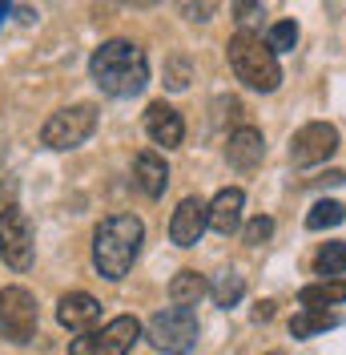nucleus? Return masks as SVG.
Listing matches in <instances>:
<instances>
[{
  "instance_id": "f257e3e1",
  "label": "nucleus",
  "mask_w": 346,
  "mask_h": 355,
  "mask_svg": "<svg viewBox=\"0 0 346 355\" xmlns=\"http://www.w3.org/2000/svg\"><path fill=\"white\" fill-rule=\"evenodd\" d=\"M89 73L109 97H137L149 85V61L133 41H105L89 57Z\"/></svg>"
},
{
  "instance_id": "f03ea898",
  "label": "nucleus",
  "mask_w": 346,
  "mask_h": 355,
  "mask_svg": "<svg viewBox=\"0 0 346 355\" xmlns=\"http://www.w3.org/2000/svg\"><path fill=\"white\" fill-rule=\"evenodd\" d=\"M141 243H145V226L137 214H109L93 234V263L109 283H117L133 270Z\"/></svg>"
},
{
  "instance_id": "7ed1b4c3",
  "label": "nucleus",
  "mask_w": 346,
  "mask_h": 355,
  "mask_svg": "<svg viewBox=\"0 0 346 355\" xmlns=\"http://www.w3.org/2000/svg\"><path fill=\"white\" fill-rule=\"evenodd\" d=\"M226 57H230V69H234V77H238L242 85L258 89V93H274V89L282 85L278 57H274L270 44L262 41V37H254V33H238V37H230Z\"/></svg>"
},
{
  "instance_id": "20e7f679",
  "label": "nucleus",
  "mask_w": 346,
  "mask_h": 355,
  "mask_svg": "<svg viewBox=\"0 0 346 355\" xmlns=\"http://www.w3.org/2000/svg\"><path fill=\"white\" fill-rule=\"evenodd\" d=\"M97 130V105H69V110H57L48 121H44L41 130V141L48 150H77V146H85L89 137Z\"/></svg>"
},
{
  "instance_id": "39448f33",
  "label": "nucleus",
  "mask_w": 346,
  "mask_h": 355,
  "mask_svg": "<svg viewBox=\"0 0 346 355\" xmlns=\"http://www.w3.org/2000/svg\"><path fill=\"white\" fill-rule=\"evenodd\" d=\"M141 339L137 315H117L101 331H85L69 343V355H129L133 343Z\"/></svg>"
},
{
  "instance_id": "423d86ee",
  "label": "nucleus",
  "mask_w": 346,
  "mask_h": 355,
  "mask_svg": "<svg viewBox=\"0 0 346 355\" xmlns=\"http://www.w3.org/2000/svg\"><path fill=\"white\" fill-rule=\"evenodd\" d=\"M37 327H41V315H37V299L24 287H4L0 291V335L8 343H33L37 339Z\"/></svg>"
},
{
  "instance_id": "0eeeda50",
  "label": "nucleus",
  "mask_w": 346,
  "mask_h": 355,
  "mask_svg": "<svg viewBox=\"0 0 346 355\" xmlns=\"http://www.w3.org/2000/svg\"><path fill=\"white\" fill-rule=\"evenodd\" d=\"M149 343L165 355H185L197 343V315L190 307H165L149 319Z\"/></svg>"
},
{
  "instance_id": "6e6552de",
  "label": "nucleus",
  "mask_w": 346,
  "mask_h": 355,
  "mask_svg": "<svg viewBox=\"0 0 346 355\" xmlns=\"http://www.w3.org/2000/svg\"><path fill=\"white\" fill-rule=\"evenodd\" d=\"M0 254L12 270L33 266V226L24 218L21 206H4L0 210Z\"/></svg>"
},
{
  "instance_id": "1a4fd4ad",
  "label": "nucleus",
  "mask_w": 346,
  "mask_h": 355,
  "mask_svg": "<svg viewBox=\"0 0 346 355\" xmlns=\"http://www.w3.org/2000/svg\"><path fill=\"white\" fill-rule=\"evenodd\" d=\"M338 150V130L334 125H326V121H310L302 130L294 133V141H290V162L306 170V166H318L326 157Z\"/></svg>"
},
{
  "instance_id": "9d476101",
  "label": "nucleus",
  "mask_w": 346,
  "mask_h": 355,
  "mask_svg": "<svg viewBox=\"0 0 346 355\" xmlns=\"http://www.w3.org/2000/svg\"><path fill=\"white\" fill-rule=\"evenodd\" d=\"M206 226H210V202L181 198V206L173 210V218H170V239L177 246H197L201 234H206Z\"/></svg>"
},
{
  "instance_id": "9b49d317",
  "label": "nucleus",
  "mask_w": 346,
  "mask_h": 355,
  "mask_svg": "<svg viewBox=\"0 0 346 355\" xmlns=\"http://www.w3.org/2000/svg\"><path fill=\"white\" fill-rule=\"evenodd\" d=\"M262 157H266V137H262V130L242 125V130H234L226 137V162H230L234 170L250 174V170L262 166Z\"/></svg>"
},
{
  "instance_id": "f8f14e48",
  "label": "nucleus",
  "mask_w": 346,
  "mask_h": 355,
  "mask_svg": "<svg viewBox=\"0 0 346 355\" xmlns=\"http://www.w3.org/2000/svg\"><path fill=\"white\" fill-rule=\"evenodd\" d=\"M57 319H61V327L85 335V331L97 327V319H101V303H97L93 295H85V291H69L65 299L57 303Z\"/></svg>"
},
{
  "instance_id": "ddd939ff",
  "label": "nucleus",
  "mask_w": 346,
  "mask_h": 355,
  "mask_svg": "<svg viewBox=\"0 0 346 355\" xmlns=\"http://www.w3.org/2000/svg\"><path fill=\"white\" fill-rule=\"evenodd\" d=\"M145 133H149L157 146H181V137H185V121H181V113L165 105V101H153L149 110H145Z\"/></svg>"
},
{
  "instance_id": "4468645a",
  "label": "nucleus",
  "mask_w": 346,
  "mask_h": 355,
  "mask_svg": "<svg viewBox=\"0 0 346 355\" xmlns=\"http://www.w3.org/2000/svg\"><path fill=\"white\" fill-rule=\"evenodd\" d=\"M133 182L141 186L145 198H161L165 186H170V166H165V157L153 154V150H141L137 162H133Z\"/></svg>"
},
{
  "instance_id": "2eb2a0df",
  "label": "nucleus",
  "mask_w": 346,
  "mask_h": 355,
  "mask_svg": "<svg viewBox=\"0 0 346 355\" xmlns=\"http://www.w3.org/2000/svg\"><path fill=\"white\" fill-rule=\"evenodd\" d=\"M242 210H246V194L234 190V186H226V190L210 202V230H217V234L230 239L242 226Z\"/></svg>"
},
{
  "instance_id": "dca6fc26",
  "label": "nucleus",
  "mask_w": 346,
  "mask_h": 355,
  "mask_svg": "<svg viewBox=\"0 0 346 355\" xmlns=\"http://www.w3.org/2000/svg\"><path fill=\"white\" fill-rule=\"evenodd\" d=\"M298 303L306 311H326L334 303H346V279H318L310 287L298 291Z\"/></svg>"
},
{
  "instance_id": "f3484780",
  "label": "nucleus",
  "mask_w": 346,
  "mask_h": 355,
  "mask_svg": "<svg viewBox=\"0 0 346 355\" xmlns=\"http://www.w3.org/2000/svg\"><path fill=\"white\" fill-rule=\"evenodd\" d=\"M201 295H210V283H206V275H197V270H177L170 279V299L173 307H190L194 311L201 303Z\"/></svg>"
},
{
  "instance_id": "a211bd4d",
  "label": "nucleus",
  "mask_w": 346,
  "mask_h": 355,
  "mask_svg": "<svg viewBox=\"0 0 346 355\" xmlns=\"http://www.w3.org/2000/svg\"><path fill=\"white\" fill-rule=\"evenodd\" d=\"M326 327H338V315L334 311H306L302 307V315L290 319V335L294 339H310V335L326 331Z\"/></svg>"
},
{
  "instance_id": "6ab92c4d",
  "label": "nucleus",
  "mask_w": 346,
  "mask_h": 355,
  "mask_svg": "<svg viewBox=\"0 0 346 355\" xmlns=\"http://www.w3.org/2000/svg\"><path fill=\"white\" fill-rule=\"evenodd\" d=\"M346 218V206L334 198H322L310 206V214H306V230H330V226H338Z\"/></svg>"
},
{
  "instance_id": "aec40b11",
  "label": "nucleus",
  "mask_w": 346,
  "mask_h": 355,
  "mask_svg": "<svg viewBox=\"0 0 346 355\" xmlns=\"http://www.w3.org/2000/svg\"><path fill=\"white\" fill-rule=\"evenodd\" d=\"M210 295H214V303L217 307H234L242 295H246V279H242L238 270H226V275H217V283L210 287Z\"/></svg>"
},
{
  "instance_id": "412c9836",
  "label": "nucleus",
  "mask_w": 346,
  "mask_h": 355,
  "mask_svg": "<svg viewBox=\"0 0 346 355\" xmlns=\"http://www.w3.org/2000/svg\"><path fill=\"white\" fill-rule=\"evenodd\" d=\"M314 266L322 270V279H338V275H346V243H326L322 250H318Z\"/></svg>"
},
{
  "instance_id": "4be33fe9",
  "label": "nucleus",
  "mask_w": 346,
  "mask_h": 355,
  "mask_svg": "<svg viewBox=\"0 0 346 355\" xmlns=\"http://www.w3.org/2000/svg\"><path fill=\"white\" fill-rule=\"evenodd\" d=\"M266 44H270V53H274V57H278V53H290V49L298 44V24H294V21H278L274 28H270Z\"/></svg>"
},
{
  "instance_id": "5701e85b",
  "label": "nucleus",
  "mask_w": 346,
  "mask_h": 355,
  "mask_svg": "<svg viewBox=\"0 0 346 355\" xmlns=\"http://www.w3.org/2000/svg\"><path fill=\"white\" fill-rule=\"evenodd\" d=\"M242 239H246L250 246L270 243V239H274V218H266V214H258V218H250V222H246V230H242Z\"/></svg>"
},
{
  "instance_id": "b1692460",
  "label": "nucleus",
  "mask_w": 346,
  "mask_h": 355,
  "mask_svg": "<svg viewBox=\"0 0 346 355\" xmlns=\"http://www.w3.org/2000/svg\"><path fill=\"white\" fill-rule=\"evenodd\" d=\"M262 17V0H234V21L242 24V33H250V24Z\"/></svg>"
},
{
  "instance_id": "393cba45",
  "label": "nucleus",
  "mask_w": 346,
  "mask_h": 355,
  "mask_svg": "<svg viewBox=\"0 0 346 355\" xmlns=\"http://www.w3.org/2000/svg\"><path fill=\"white\" fill-rule=\"evenodd\" d=\"M165 85L170 89H185L190 85V61H185V57H173L170 65H165Z\"/></svg>"
},
{
  "instance_id": "a878e982",
  "label": "nucleus",
  "mask_w": 346,
  "mask_h": 355,
  "mask_svg": "<svg viewBox=\"0 0 346 355\" xmlns=\"http://www.w3.org/2000/svg\"><path fill=\"white\" fill-rule=\"evenodd\" d=\"M181 12L185 21H210L217 12V0H181Z\"/></svg>"
},
{
  "instance_id": "bb28decb",
  "label": "nucleus",
  "mask_w": 346,
  "mask_h": 355,
  "mask_svg": "<svg viewBox=\"0 0 346 355\" xmlns=\"http://www.w3.org/2000/svg\"><path fill=\"white\" fill-rule=\"evenodd\" d=\"M254 315H258V319H270V315H274V303H258V311H254Z\"/></svg>"
},
{
  "instance_id": "cd10ccee",
  "label": "nucleus",
  "mask_w": 346,
  "mask_h": 355,
  "mask_svg": "<svg viewBox=\"0 0 346 355\" xmlns=\"http://www.w3.org/2000/svg\"><path fill=\"white\" fill-rule=\"evenodd\" d=\"M133 8H153V4H161V0H129Z\"/></svg>"
},
{
  "instance_id": "c85d7f7f",
  "label": "nucleus",
  "mask_w": 346,
  "mask_h": 355,
  "mask_svg": "<svg viewBox=\"0 0 346 355\" xmlns=\"http://www.w3.org/2000/svg\"><path fill=\"white\" fill-rule=\"evenodd\" d=\"M8 8H12V0H0V21L8 17Z\"/></svg>"
},
{
  "instance_id": "c756f323",
  "label": "nucleus",
  "mask_w": 346,
  "mask_h": 355,
  "mask_svg": "<svg viewBox=\"0 0 346 355\" xmlns=\"http://www.w3.org/2000/svg\"><path fill=\"white\" fill-rule=\"evenodd\" d=\"M270 355H282V352H270Z\"/></svg>"
}]
</instances>
